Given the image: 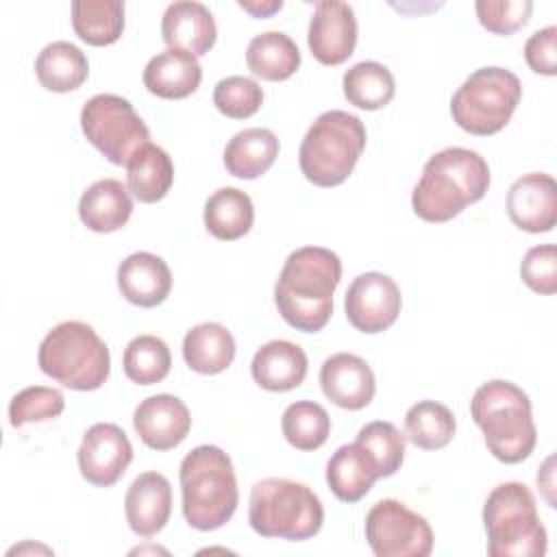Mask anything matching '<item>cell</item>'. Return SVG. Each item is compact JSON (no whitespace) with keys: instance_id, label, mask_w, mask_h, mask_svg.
Returning a JSON list of instances; mask_svg holds the SVG:
<instances>
[{"instance_id":"5bb4252c","label":"cell","mask_w":557,"mask_h":557,"mask_svg":"<svg viewBox=\"0 0 557 557\" xmlns=\"http://www.w3.org/2000/svg\"><path fill=\"white\" fill-rule=\"evenodd\" d=\"M307 44L322 65L344 63L357 46V17L352 7L339 0L315 2Z\"/></svg>"},{"instance_id":"8d00e7d4","label":"cell","mask_w":557,"mask_h":557,"mask_svg":"<svg viewBox=\"0 0 557 557\" xmlns=\"http://www.w3.org/2000/svg\"><path fill=\"white\" fill-rule=\"evenodd\" d=\"M65 398L59 389L46 385H30L20 389L9 403L11 426L20 429L28 422L54 420L63 413Z\"/></svg>"},{"instance_id":"52a82bcc","label":"cell","mask_w":557,"mask_h":557,"mask_svg":"<svg viewBox=\"0 0 557 557\" xmlns=\"http://www.w3.org/2000/svg\"><path fill=\"white\" fill-rule=\"evenodd\" d=\"M363 148V122L348 111L331 109L309 126L298 150V165L309 183L335 187L352 174Z\"/></svg>"},{"instance_id":"603a6c76","label":"cell","mask_w":557,"mask_h":557,"mask_svg":"<svg viewBox=\"0 0 557 557\" xmlns=\"http://www.w3.org/2000/svg\"><path fill=\"white\" fill-rule=\"evenodd\" d=\"M376 479H381L376 461L357 442L339 446L326 463V483L342 503L361 500Z\"/></svg>"},{"instance_id":"83f0119b","label":"cell","mask_w":557,"mask_h":557,"mask_svg":"<svg viewBox=\"0 0 557 557\" xmlns=\"http://www.w3.org/2000/svg\"><path fill=\"white\" fill-rule=\"evenodd\" d=\"M246 65L263 81H287L300 67V50L289 35L268 30L250 39L246 48Z\"/></svg>"},{"instance_id":"3957f363","label":"cell","mask_w":557,"mask_h":557,"mask_svg":"<svg viewBox=\"0 0 557 557\" xmlns=\"http://www.w3.org/2000/svg\"><path fill=\"white\" fill-rule=\"evenodd\" d=\"M183 516L198 531L224 527L239 503L237 479L231 457L213 444L189 450L178 468Z\"/></svg>"},{"instance_id":"ba28073f","label":"cell","mask_w":557,"mask_h":557,"mask_svg":"<svg viewBox=\"0 0 557 557\" xmlns=\"http://www.w3.org/2000/svg\"><path fill=\"white\" fill-rule=\"evenodd\" d=\"M487 553L492 557H542L546 529L540 522L535 496L524 483L496 485L483 505Z\"/></svg>"},{"instance_id":"836d02e7","label":"cell","mask_w":557,"mask_h":557,"mask_svg":"<svg viewBox=\"0 0 557 557\" xmlns=\"http://www.w3.org/2000/svg\"><path fill=\"white\" fill-rule=\"evenodd\" d=\"M281 429L289 446L309 453L318 450L329 440L331 418L322 405L313 400H296L283 411Z\"/></svg>"},{"instance_id":"4316f807","label":"cell","mask_w":557,"mask_h":557,"mask_svg":"<svg viewBox=\"0 0 557 557\" xmlns=\"http://www.w3.org/2000/svg\"><path fill=\"white\" fill-rule=\"evenodd\" d=\"M174 183V163L170 154L148 141L126 163V187L139 202L161 200Z\"/></svg>"},{"instance_id":"b9f144b4","label":"cell","mask_w":557,"mask_h":557,"mask_svg":"<svg viewBox=\"0 0 557 557\" xmlns=\"http://www.w3.org/2000/svg\"><path fill=\"white\" fill-rule=\"evenodd\" d=\"M246 13L252 17H270L276 11L283 9V0H270V2H237Z\"/></svg>"},{"instance_id":"74e56055","label":"cell","mask_w":557,"mask_h":557,"mask_svg":"<svg viewBox=\"0 0 557 557\" xmlns=\"http://www.w3.org/2000/svg\"><path fill=\"white\" fill-rule=\"evenodd\" d=\"M213 104L231 120H246L263 104V89L255 78L226 76L213 89Z\"/></svg>"},{"instance_id":"f1b7e54d","label":"cell","mask_w":557,"mask_h":557,"mask_svg":"<svg viewBox=\"0 0 557 557\" xmlns=\"http://www.w3.org/2000/svg\"><path fill=\"white\" fill-rule=\"evenodd\" d=\"M35 74L44 89L65 94L78 89L89 74L85 52L70 41L48 44L35 61Z\"/></svg>"},{"instance_id":"d590c367","label":"cell","mask_w":557,"mask_h":557,"mask_svg":"<svg viewBox=\"0 0 557 557\" xmlns=\"http://www.w3.org/2000/svg\"><path fill=\"white\" fill-rule=\"evenodd\" d=\"M355 442L361 444L372 455L381 479L392 476L400 470L405 459V435L392 422H368L366 426L359 429Z\"/></svg>"},{"instance_id":"e575fe53","label":"cell","mask_w":557,"mask_h":557,"mask_svg":"<svg viewBox=\"0 0 557 557\" xmlns=\"http://www.w3.org/2000/svg\"><path fill=\"white\" fill-rule=\"evenodd\" d=\"M124 374L137 385L161 383L170 374L172 355L168 344L157 335H137L128 342L122 357Z\"/></svg>"},{"instance_id":"7a4b0ae2","label":"cell","mask_w":557,"mask_h":557,"mask_svg":"<svg viewBox=\"0 0 557 557\" xmlns=\"http://www.w3.org/2000/svg\"><path fill=\"white\" fill-rule=\"evenodd\" d=\"M487 187L490 165L479 152L459 146L444 148L424 163L411 194V207L420 220L442 224L479 202Z\"/></svg>"},{"instance_id":"d6a6232c","label":"cell","mask_w":557,"mask_h":557,"mask_svg":"<svg viewBox=\"0 0 557 557\" xmlns=\"http://www.w3.org/2000/svg\"><path fill=\"white\" fill-rule=\"evenodd\" d=\"M457 422L453 411L437 400H420L405 413L407 440L422 450H440L455 435Z\"/></svg>"},{"instance_id":"9a60e30c","label":"cell","mask_w":557,"mask_h":557,"mask_svg":"<svg viewBox=\"0 0 557 557\" xmlns=\"http://www.w3.org/2000/svg\"><path fill=\"white\" fill-rule=\"evenodd\" d=\"M509 220L527 233H548L557 222V183L550 174L529 172L507 191Z\"/></svg>"},{"instance_id":"484cf974","label":"cell","mask_w":557,"mask_h":557,"mask_svg":"<svg viewBox=\"0 0 557 557\" xmlns=\"http://www.w3.org/2000/svg\"><path fill=\"white\" fill-rule=\"evenodd\" d=\"M183 359L198 374H220L235 359V339L218 322H202L183 337Z\"/></svg>"},{"instance_id":"8992f818","label":"cell","mask_w":557,"mask_h":557,"mask_svg":"<svg viewBox=\"0 0 557 557\" xmlns=\"http://www.w3.org/2000/svg\"><path fill=\"white\" fill-rule=\"evenodd\" d=\"M248 522L261 537L302 542L320 533L324 507L309 485L270 476L250 490Z\"/></svg>"},{"instance_id":"e0dca14e","label":"cell","mask_w":557,"mask_h":557,"mask_svg":"<svg viewBox=\"0 0 557 557\" xmlns=\"http://www.w3.org/2000/svg\"><path fill=\"white\" fill-rule=\"evenodd\" d=\"M324 396L342 409L359 411L370 405L376 392L372 368L352 352H335L320 368Z\"/></svg>"},{"instance_id":"2e32d148","label":"cell","mask_w":557,"mask_h":557,"mask_svg":"<svg viewBox=\"0 0 557 557\" xmlns=\"http://www.w3.org/2000/svg\"><path fill=\"white\" fill-rule=\"evenodd\" d=\"M133 426L148 448L172 450L187 437L191 429V413L178 396L157 394L137 405Z\"/></svg>"},{"instance_id":"ab89813d","label":"cell","mask_w":557,"mask_h":557,"mask_svg":"<svg viewBox=\"0 0 557 557\" xmlns=\"http://www.w3.org/2000/svg\"><path fill=\"white\" fill-rule=\"evenodd\" d=\"M520 276L529 289L542 296L557 292V248L553 244L533 246L520 263Z\"/></svg>"},{"instance_id":"8fae6325","label":"cell","mask_w":557,"mask_h":557,"mask_svg":"<svg viewBox=\"0 0 557 557\" xmlns=\"http://www.w3.org/2000/svg\"><path fill=\"white\" fill-rule=\"evenodd\" d=\"M366 540L376 557H426L433 550L426 518L396 498H383L368 511Z\"/></svg>"},{"instance_id":"4fadbf2b","label":"cell","mask_w":557,"mask_h":557,"mask_svg":"<svg viewBox=\"0 0 557 557\" xmlns=\"http://www.w3.org/2000/svg\"><path fill=\"white\" fill-rule=\"evenodd\" d=\"M76 459L85 481L98 487H111L133 461V446L122 426L96 422L85 431Z\"/></svg>"},{"instance_id":"30bf717a","label":"cell","mask_w":557,"mask_h":557,"mask_svg":"<svg viewBox=\"0 0 557 557\" xmlns=\"http://www.w3.org/2000/svg\"><path fill=\"white\" fill-rule=\"evenodd\" d=\"M81 128L87 141L113 165H126L150 141V131L135 107L115 94L91 96L81 109Z\"/></svg>"},{"instance_id":"9c48e42d","label":"cell","mask_w":557,"mask_h":557,"mask_svg":"<svg viewBox=\"0 0 557 557\" xmlns=\"http://www.w3.org/2000/svg\"><path fill=\"white\" fill-rule=\"evenodd\" d=\"M522 98L520 78L505 67H479L450 98V115L470 135L487 137L511 120Z\"/></svg>"},{"instance_id":"44dd1931","label":"cell","mask_w":557,"mask_h":557,"mask_svg":"<svg viewBox=\"0 0 557 557\" xmlns=\"http://www.w3.org/2000/svg\"><path fill=\"white\" fill-rule=\"evenodd\" d=\"M307 366V355L298 344L272 339L255 352L250 372L259 387L268 392H289L305 381Z\"/></svg>"},{"instance_id":"7c38bea8","label":"cell","mask_w":557,"mask_h":557,"mask_svg":"<svg viewBox=\"0 0 557 557\" xmlns=\"http://www.w3.org/2000/svg\"><path fill=\"white\" fill-rule=\"evenodd\" d=\"M400 289L383 272H363L346 289L344 309L348 322L361 333L387 331L400 313Z\"/></svg>"},{"instance_id":"6da1fadb","label":"cell","mask_w":557,"mask_h":557,"mask_svg":"<svg viewBox=\"0 0 557 557\" xmlns=\"http://www.w3.org/2000/svg\"><path fill=\"white\" fill-rule=\"evenodd\" d=\"M342 278L339 257L322 246H302L285 259L274 285L281 318L302 333H318L333 315V294Z\"/></svg>"},{"instance_id":"f546056e","label":"cell","mask_w":557,"mask_h":557,"mask_svg":"<svg viewBox=\"0 0 557 557\" xmlns=\"http://www.w3.org/2000/svg\"><path fill=\"white\" fill-rule=\"evenodd\" d=\"M205 226L222 242L244 237L255 222V207L246 191L237 187H220L205 202Z\"/></svg>"},{"instance_id":"5b68a950","label":"cell","mask_w":557,"mask_h":557,"mask_svg":"<svg viewBox=\"0 0 557 557\" xmlns=\"http://www.w3.org/2000/svg\"><path fill=\"white\" fill-rule=\"evenodd\" d=\"M39 370L63 387L91 392L104 385L111 372V355L100 335L78 320H65L39 344Z\"/></svg>"},{"instance_id":"60d3db41","label":"cell","mask_w":557,"mask_h":557,"mask_svg":"<svg viewBox=\"0 0 557 557\" xmlns=\"http://www.w3.org/2000/svg\"><path fill=\"white\" fill-rule=\"evenodd\" d=\"M524 59L535 74H544V76L557 74V26L555 24L535 30L527 39Z\"/></svg>"},{"instance_id":"f35d334b","label":"cell","mask_w":557,"mask_h":557,"mask_svg":"<svg viewBox=\"0 0 557 557\" xmlns=\"http://www.w3.org/2000/svg\"><path fill=\"white\" fill-rule=\"evenodd\" d=\"M483 28L494 35H513L520 30L533 11L531 0H479L474 4Z\"/></svg>"},{"instance_id":"d4e9b609","label":"cell","mask_w":557,"mask_h":557,"mask_svg":"<svg viewBox=\"0 0 557 557\" xmlns=\"http://www.w3.org/2000/svg\"><path fill=\"white\" fill-rule=\"evenodd\" d=\"M278 157V139L270 128L252 126L235 133L224 148V165L228 174L252 181L265 174Z\"/></svg>"},{"instance_id":"d6986e66","label":"cell","mask_w":557,"mask_h":557,"mask_svg":"<svg viewBox=\"0 0 557 557\" xmlns=\"http://www.w3.org/2000/svg\"><path fill=\"white\" fill-rule=\"evenodd\" d=\"M161 37L168 48L202 57L213 48L218 26L202 2L181 0L168 4L161 20Z\"/></svg>"},{"instance_id":"ffe728a7","label":"cell","mask_w":557,"mask_h":557,"mask_svg":"<svg viewBox=\"0 0 557 557\" xmlns=\"http://www.w3.org/2000/svg\"><path fill=\"white\" fill-rule=\"evenodd\" d=\"M117 287L131 305L157 307L170 296L172 272L159 255L133 252L117 268Z\"/></svg>"},{"instance_id":"4dcf8cb0","label":"cell","mask_w":557,"mask_h":557,"mask_svg":"<svg viewBox=\"0 0 557 557\" xmlns=\"http://www.w3.org/2000/svg\"><path fill=\"white\" fill-rule=\"evenodd\" d=\"M74 33L89 46H111L124 30V2L76 0L72 2Z\"/></svg>"},{"instance_id":"cb8c5ba5","label":"cell","mask_w":557,"mask_h":557,"mask_svg":"<svg viewBox=\"0 0 557 557\" xmlns=\"http://www.w3.org/2000/svg\"><path fill=\"white\" fill-rule=\"evenodd\" d=\"M131 213V191L117 178H100L91 183L78 200V218L94 233H113L122 228Z\"/></svg>"},{"instance_id":"277c9868","label":"cell","mask_w":557,"mask_h":557,"mask_svg":"<svg viewBox=\"0 0 557 557\" xmlns=\"http://www.w3.org/2000/svg\"><path fill=\"white\" fill-rule=\"evenodd\" d=\"M470 416L483 431L487 450L503 463L524 461L537 442L531 400L509 381H487L470 400Z\"/></svg>"},{"instance_id":"ac0fdd59","label":"cell","mask_w":557,"mask_h":557,"mask_svg":"<svg viewBox=\"0 0 557 557\" xmlns=\"http://www.w3.org/2000/svg\"><path fill=\"white\" fill-rule=\"evenodd\" d=\"M124 513L135 535H157L172 513L170 481L161 472H141L126 492Z\"/></svg>"},{"instance_id":"1f68e13d","label":"cell","mask_w":557,"mask_h":557,"mask_svg":"<svg viewBox=\"0 0 557 557\" xmlns=\"http://www.w3.org/2000/svg\"><path fill=\"white\" fill-rule=\"evenodd\" d=\"M342 87H344L346 100L366 111L383 109L385 104L392 102L396 91L392 72L376 61L355 63L350 70H346L342 78Z\"/></svg>"},{"instance_id":"7402d4cb","label":"cell","mask_w":557,"mask_h":557,"mask_svg":"<svg viewBox=\"0 0 557 557\" xmlns=\"http://www.w3.org/2000/svg\"><path fill=\"white\" fill-rule=\"evenodd\" d=\"M141 78L152 96L163 100H181L198 89L202 67L194 54L168 48L146 63Z\"/></svg>"}]
</instances>
